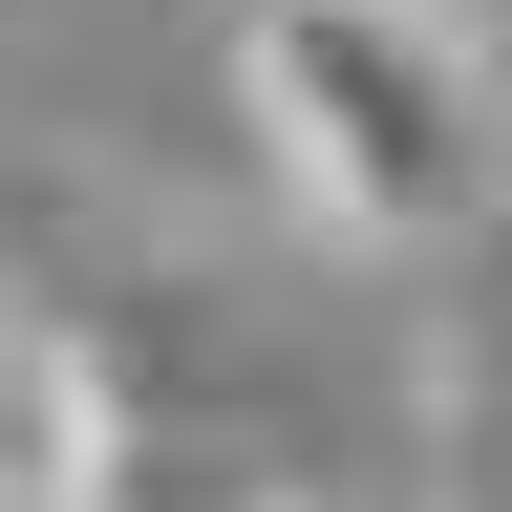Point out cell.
Instances as JSON below:
<instances>
[{"instance_id":"cell-2","label":"cell","mask_w":512,"mask_h":512,"mask_svg":"<svg viewBox=\"0 0 512 512\" xmlns=\"http://www.w3.org/2000/svg\"><path fill=\"white\" fill-rule=\"evenodd\" d=\"M107 470H128V406H107L86 320L0 299V512H107Z\"/></svg>"},{"instance_id":"cell-1","label":"cell","mask_w":512,"mask_h":512,"mask_svg":"<svg viewBox=\"0 0 512 512\" xmlns=\"http://www.w3.org/2000/svg\"><path fill=\"white\" fill-rule=\"evenodd\" d=\"M235 107L278 192L363 256H448L512 171V86L448 0H235Z\"/></svg>"}]
</instances>
